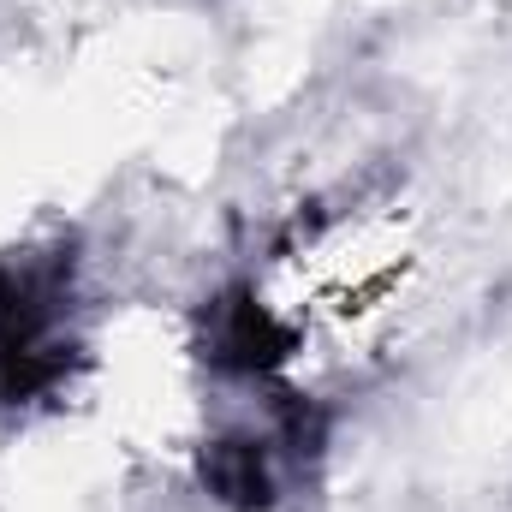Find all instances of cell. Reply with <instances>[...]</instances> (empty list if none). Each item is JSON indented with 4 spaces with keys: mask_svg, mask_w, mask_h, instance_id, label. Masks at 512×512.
Here are the masks:
<instances>
[{
    "mask_svg": "<svg viewBox=\"0 0 512 512\" xmlns=\"http://www.w3.org/2000/svg\"><path fill=\"white\" fill-rule=\"evenodd\" d=\"M203 483L221 495V501H233V507H262L268 501V453L256 447V441H221L209 459H203Z\"/></svg>",
    "mask_w": 512,
    "mask_h": 512,
    "instance_id": "1",
    "label": "cell"
}]
</instances>
